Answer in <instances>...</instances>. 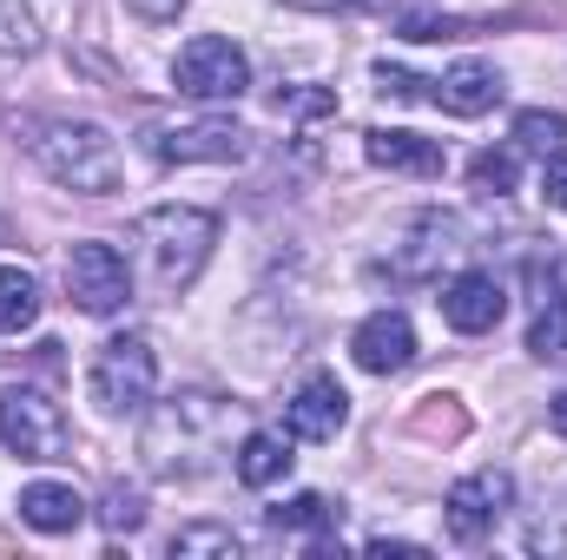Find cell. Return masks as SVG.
Returning <instances> with one entry per match:
<instances>
[{
	"mask_svg": "<svg viewBox=\"0 0 567 560\" xmlns=\"http://www.w3.org/2000/svg\"><path fill=\"white\" fill-rule=\"evenodd\" d=\"M245 409L231 396L212 390H178L172 403H145V428H140V455L158 481H192L205 468L225 462L231 435H238Z\"/></svg>",
	"mask_w": 567,
	"mask_h": 560,
	"instance_id": "6da1fadb",
	"label": "cell"
},
{
	"mask_svg": "<svg viewBox=\"0 0 567 560\" xmlns=\"http://www.w3.org/2000/svg\"><path fill=\"white\" fill-rule=\"evenodd\" d=\"M27 152H33V165L53 185L80 191V198L120 191V139L100 120H33L27 126Z\"/></svg>",
	"mask_w": 567,
	"mask_h": 560,
	"instance_id": "7a4b0ae2",
	"label": "cell"
},
{
	"mask_svg": "<svg viewBox=\"0 0 567 560\" xmlns=\"http://www.w3.org/2000/svg\"><path fill=\"white\" fill-rule=\"evenodd\" d=\"M133 245H140V265H145V278H152V290L178 297L205 271V258L218 245V218L198 211V205H158V211H145L140 225H133Z\"/></svg>",
	"mask_w": 567,
	"mask_h": 560,
	"instance_id": "3957f363",
	"label": "cell"
},
{
	"mask_svg": "<svg viewBox=\"0 0 567 560\" xmlns=\"http://www.w3.org/2000/svg\"><path fill=\"white\" fill-rule=\"evenodd\" d=\"M86 390L106 416H140L158 390V356L145 336H106L93 350V370H86Z\"/></svg>",
	"mask_w": 567,
	"mask_h": 560,
	"instance_id": "277c9868",
	"label": "cell"
},
{
	"mask_svg": "<svg viewBox=\"0 0 567 560\" xmlns=\"http://www.w3.org/2000/svg\"><path fill=\"white\" fill-rule=\"evenodd\" d=\"M172 86H178L185 100H198V106H231V100H245V86H251V60H245L238 40H225V33H198V40L178 46V60H172Z\"/></svg>",
	"mask_w": 567,
	"mask_h": 560,
	"instance_id": "5b68a950",
	"label": "cell"
},
{
	"mask_svg": "<svg viewBox=\"0 0 567 560\" xmlns=\"http://www.w3.org/2000/svg\"><path fill=\"white\" fill-rule=\"evenodd\" d=\"M0 448L20 462H60L73 448V428L47 390L13 383V390H0Z\"/></svg>",
	"mask_w": 567,
	"mask_h": 560,
	"instance_id": "8992f818",
	"label": "cell"
},
{
	"mask_svg": "<svg viewBox=\"0 0 567 560\" xmlns=\"http://www.w3.org/2000/svg\"><path fill=\"white\" fill-rule=\"evenodd\" d=\"M140 145L158 165H238L251 152V133L231 126V120H185V126H165V120H145Z\"/></svg>",
	"mask_w": 567,
	"mask_h": 560,
	"instance_id": "52a82bcc",
	"label": "cell"
},
{
	"mask_svg": "<svg viewBox=\"0 0 567 560\" xmlns=\"http://www.w3.org/2000/svg\"><path fill=\"white\" fill-rule=\"evenodd\" d=\"M508 508H515V475L508 468H475L442 495V528H449V541L475 548L482 535H495V521Z\"/></svg>",
	"mask_w": 567,
	"mask_h": 560,
	"instance_id": "ba28073f",
	"label": "cell"
},
{
	"mask_svg": "<svg viewBox=\"0 0 567 560\" xmlns=\"http://www.w3.org/2000/svg\"><path fill=\"white\" fill-rule=\"evenodd\" d=\"M66 297H73L86 317H113V310L133 303V265H126L113 245L80 238V245L66 251Z\"/></svg>",
	"mask_w": 567,
	"mask_h": 560,
	"instance_id": "9c48e42d",
	"label": "cell"
},
{
	"mask_svg": "<svg viewBox=\"0 0 567 560\" xmlns=\"http://www.w3.org/2000/svg\"><path fill=\"white\" fill-rule=\"evenodd\" d=\"M449 258H462V218H449V211H416V218H403V238H396V251H390V265H396L403 278H435Z\"/></svg>",
	"mask_w": 567,
	"mask_h": 560,
	"instance_id": "30bf717a",
	"label": "cell"
},
{
	"mask_svg": "<svg viewBox=\"0 0 567 560\" xmlns=\"http://www.w3.org/2000/svg\"><path fill=\"white\" fill-rule=\"evenodd\" d=\"M343 422H350V396H343V383L323 376V370L303 376V383L290 390V403H284V428H290L297 442H337Z\"/></svg>",
	"mask_w": 567,
	"mask_h": 560,
	"instance_id": "8fae6325",
	"label": "cell"
},
{
	"mask_svg": "<svg viewBox=\"0 0 567 560\" xmlns=\"http://www.w3.org/2000/svg\"><path fill=\"white\" fill-rule=\"evenodd\" d=\"M442 323L449 330H462V336H488L495 323H502V310H508V290L502 278H488V271H462V278L442 283Z\"/></svg>",
	"mask_w": 567,
	"mask_h": 560,
	"instance_id": "7c38bea8",
	"label": "cell"
},
{
	"mask_svg": "<svg viewBox=\"0 0 567 560\" xmlns=\"http://www.w3.org/2000/svg\"><path fill=\"white\" fill-rule=\"evenodd\" d=\"M350 356H357L370 376L410 370V363H416V330H410V317H403V310H370V317L357 323V336H350Z\"/></svg>",
	"mask_w": 567,
	"mask_h": 560,
	"instance_id": "4fadbf2b",
	"label": "cell"
},
{
	"mask_svg": "<svg viewBox=\"0 0 567 560\" xmlns=\"http://www.w3.org/2000/svg\"><path fill=\"white\" fill-rule=\"evenodd\" d=\"M429 100L442 113H455V120H475V113H488L502 100V73L488 60H455L442 80H429Z\"/></svg>",
	"mask_w": 567,
	"mask_h": 560,
	"instance_id": "5bb4252c",
	"label": "cell"
},
{
	"mask_svg": "<svg viewBox=\"0 0 567 560\" xmlns=\"http://www.w3.org/2000/svg\"><path fill=\"white\" fill-rule=\"evenodd\" d=\"M363 158L383 165V172H410V178H442V165H449L442 145L423 139V133H403V126H377L363 139Z\"/></svg>",
	"mask_w": 567,
	"mask_h": 560,
	"instance_id": "9a60e30c",
	"label": "cell"
},
{
	"mask_svg": "<svg viewBox=\"0 0 567 560\" xmlns=\"http://www.w3.org/2000/svg\"><path fill=\"white\" fill-rule=\"evenodd\" d=\"M20 521L33 535H73L86 521V495L73 481H27L20 488Z\"/></svg>",
	"mask_w": 567,
	"mask_h": 560,
	"instance_id": "2e32d148",
	"label": "cell"
},
{
	"mask_svg": "<svg viewBox=\"0 0 567 560\" xmlns=\"http://www.w3.org/2000/svg\"><path fill=\"white\" fill-rule=\"evenodd\" d=\"M290 462H297L290 442H284V435H265V428H245V435H238V455H231V468H238L245 488H271V481H284Z\"/></svg>",
	"mask_w": 567,
	"mask_h": 560,
	"instance_id": "e0dca14e",
	"label": "cell"
},
{
	"mask_svg": "<svg viewBox=\"0 0 567 560\" xmlns=\"http://www.w3.org/2000/svg\"><path fill=\"white\" fill-rule=\"evenodd\" d=\"M528 356L535 363H567V283H548L528 317Z\"/></svg>",
	"mask_w": 567,
	"mask_h": 560,
	"instance_id": "ac0fdd59",
	"label": "cell"
},
{
	"mask_svg": "<svg viewBox=\"0 0 567 560\" xmlns=\"http://www.w3.org/2000/svg\"><path fill=\"white\" fill-rule=\"evenodd\" d=\"M337 501L330 495H290L284 508H271V528L278 535H317V554H330V528H337Z\"/></svg>",
	"mask_w": 567,
	"mask_h": 560,
	"instance_id": "d6986e66",
	"label": "cell"
},
{
	"mask_svg": "<svg viewBox=\"0 0 567 560\" xmlns=\"http://www.w3.org/2000/svg\"><path fill=\"white\" fill-rule=\"evenodd\" d=\"M40 323V283L20 265H0V336H20Z\"/></svg>",
	"mask_w": 567,
	"mask_h": 560,
	"instance_id": "ffe728a7",
	"label": "cell"
},
{
	"mask_svg": "<svg viewBox=\"0 0 567 560\" xmlns=\"http://www.w3.org/2000/svg\"><path fill=\"white\" fill-rule=\"evenodd\" d=\"M238 535L231 528H218V521H192V528H178L172 541H165V554L172 560H238Z\"/></svg>",
	"mask_w": 567,
	"mask_h": 560,
	"instance_id": "44dd1931",
	"label": "cell"
},
{
	"mask_svg": "<svg viewBox=\"0 0 567 560\" xmlns=\"http://www.w3.org/2000/svg\"><path fill=\"white\" fill-rule=\"evenodd\" d=\"M561 139H567V120L548 113V106H535V113L515 120V145H522V152H542V158H548V152H561Z\"/></svg>",
	"mask_w": 567,
	"mask_h": 560,
	"instance_id": "7402d4cb",
	"label": "cell"
},
{
	"mask_svg": "<svg viewBox=\"0 0 567 560\" xmlns=\"http://www.w3.org/2000/svg\"><path fill=\"white\" fill-rule=\"evenodd\" d=\"M100 521H106V535H140V528H145V495H140V488H126V481H113V488H106Z\"/></svg>",
	"mask_w": 567,
	"mask_h": 560,
	"instance_id": "603a6c76",
	"label": "cell"
},
{
	"mask_svg": "<svg viewBox=\"0 0 567 560\" xmlns=\"http://www.w3.org/2000/svg\"><path fill=\"white\" fill-rule=\"evenodd\" d=\"M40 46V20L27 0H0V53H33Z\"/></svg>",
	"mask_w": 567,
	"mask_h": 560,
	"instance_id": "cb8c5ba5",
	"label": "cell"
},
{
	"mask_svg": "<svg viewBox=\"0 0 567 560\" xmlns=\"http://www.w3.org/2000/svg\"><path fill=\"white\" fill-rule=\"evenodd\" d=\"M468 185H475V191H488V198L515 191V152H482V158L468 165Z\"/></svg>",
	"mask_w": 567,
	"mask_h": 560,
	"instance_id": "d4e9b609",
	"label": "cell"
},
{
	"mask_svg": "<svg viewBox=\"0 0 567 560\" xmlns=\"http://www.w3.org/2000/svg\"><path fill=\"white\" fill-rule=\"evenodd\" d=\"M377 86H383V100H429V93H423L429 80L403 73V66H377Z\"/></svg>",
	"mask_w": 567,
	"mask_h": 560,
	"instance_id": "484cf974",
	"label": "cell"
},
{
	"mask_svg": "<svg viewBox=\"0 0 567 560\" xmlns=\"http://www.w3.org/2000/svg\"><path fill=\"white\" fill-rule=\"evenodd\" d=\"M542 191H548V205L567 211V145L561 152H548V172H542Z\"/></svg>",
	"mask_w": 567,
	"mask_h": 560,
	"instance_id": "4316f807",
	"label": "cell"
},
{
	"mask_svg": "<svg viewBox=\"0 0 567 560\" xmlns=\"http://www.w3.org/2000/svg\"><path fill=\"white\" fill-rule=\"evenodd\" d=\"M140 20H152V27H165V20H178L185 13V0H126Z\"/></svg>",
	"mask_w": 567,
	"mask_h": 560,
	"instance_id": "83f0119b",
	"label": "cell"
},
{
	"mask_svg": "<svg viewBox=\"0 0 567 560\" xmlns=\"http://www.w3.org/2000/svg\"><path fill=\"white\" fill-rule=\"evenodd\" d=\"M290 7H310V13H370V7H390V0H290Z\"/></svg>",
	"mask_w": 567,
	"mask_h": 560,
	"instance_id": "f1b7e54d",
	"label": "cell"
},
{
	"mask_svg": "<svg viewBox=\"0 0 567 560\" xmlns=\"http://www.w3.org/2000/svg\"><path fill=\"white\" fill-rule=\"evenodd\" d=\"M370 554H410V560H423L429 548H423V541H390V535H377V541H370Z\"/></svg>",
	"mask_w": 567,
	"mask_h": 560,
	"instance_id": "f546056e",
	"label": "cell"
},
{
	"mask_svg": "<svg viewBox=\"0 0 567 560\" xmlns=\"http://www.w3.org/2000/svg\"><path fill=\"white\" fill-rule=\"evenodd\" d=\"M548 422H555V435H567V390L548 403Z\"/></svg>",
	"mask_w": 567,
	"mask_h": 560,
	"instance_id": "4dcf8cb0",
	"label": "cell"
}]
</instances>
